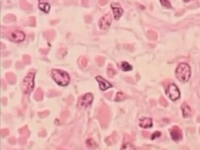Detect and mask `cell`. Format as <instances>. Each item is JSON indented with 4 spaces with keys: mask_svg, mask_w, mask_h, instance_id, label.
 I'll list each match as a JSON object with an SVG mask.
<instances>
[{
    "mask_svg": "<svg viewBox=\"0 0 200 150\" xmlns=\"http://www.w3.org/2000/svg\"><path fill=\"white\" fill-rule=\"evenodd\" d=\"M191 68L186 63H181L176 69V77L181 82L186 83L188 81L191 76Z\"/></svg>",
    "mask_w": 200,
    "mask_h": 150,
    "instance_id": "obj_1",
    "label": "cell"
},
{
    "mask_svg": "<svg viewBox=\"0 0 200 150\" xmlns=\"http://www.w3.org/2000/svg\"><path fill=\"white\" fill-rule=\"evenodd\" d=\"M125 98V96L124 94L122 93V92H119L117 93L116 94V101H122L123 100H124Z\"/></svg>",
    "mask_w": 200,
    "mask_h": 150,
    "instance_id": "obj_18",
    "label": "cell"
},
{
    "mask_svg": "<svg viewBox=\"0 0 200 150\" xmlns=\"http://www.w3.org/2000/svg\"><path fill=\"white\" fill-rule=\"evenodd\" d=\"M160 1L163 6L167 8H171V3L168 0H160Z\"/></svg>",
    "mask_w": 200,
    "mask_h": 150,
    "instance_id": "obj_17",
    "label": "cell"
},
{
    "mask_svg": "<svg viewBox=\"0 0 200 150\" xmlns=\"http://www.w3.org/2000/svg\"><path fill=\"white\" fill-rule=\"evenodd\" d=\"M86 144L89 148H96L98 146L96 142L92 138L88 139L86 141Z\"/></svg>",
    "mask_w": 200,
    "mask_h": 150,
    "instance_id": "obj_14",
    "label": "cell"
},
{
    "mask_svg": "<svg viewBox=\"0 0 200 150\" xmlns=\"http://www.w3.org/2000/svg\"><path fill=\"white\" fill-rule=\"evenodd\" d=\"M122 150H134V147L130 144L127 143L123 145V147H122Z\"/></svg>",
    "mask_w": 200,
    "mask_h": 150,
    "instance_id": "obj_19",
    "label": "cell"
},
{
    "mask_svg": "<svg viewBox=\"0 0 200 150\" xmlns=\"http://www.w3.org/2000/svg\"><path fill=\"white\" fill-rule=\"evenodd\" d=\"M24 59L25 61L27 63H28V62H29V61H30V58H29V56H25Z\"/></svg>",
    "mask_w": 200,
    "mask_h": 150,
    "instance_id": "obj_27",
    "label": "cell"
},
{
    "mask_svg": "<svg viewBox=\"0 0 200 150\" xmlns=\"http://www.w3.org/2000/svg\"><path fill=\"white\" fill-rule=\"evenodd\" d=\"M87 63H88V60L86 58L82 57L80 58V63L82 64V65H83V66H86Z\"/></svg>",
    "mask_w": 200,
    "mask_h": 150,
    "instance_id": "obj_22",
    "label": "cell"
},
{
    "mask_svg": "<svg viewBox=\"0 0 200 150\" xmlns=\"http://www.w3.org/2000/svg\"><path fill=\"white\" fill-rule=\"evenodd\" d=\"M109 0H99V3L101 5H106Z\"/></svg>",
    "mask_w": 200,
    "mask_h": 150,
    "instance_id": "obj_25",
    "label": "cell"
},
{
    "mask_svg": "<svg viewBox=\"0 0 200 150\" xmlns=\"http://www.w3.org/2000/svg\"><path fill=\"white\" fill-rule=\"evenodd\" d=\"M172 139L175 141H178L182 138V134L180 130L178 127L174 128L171 131Z\"/></svg>",
    "mask_w": 200,
    "mask_h": 150,
    "instance_id": "obj_10",
    "label": "cell"
},
{
    "mask_svg": "<svg viewBox=\"0 0 200 150\" xmlns=\"http://www.w3.org/2000/svg\"><path fill=\"white\" fill-rule=\"evenodd\" d=\"M45 35H46V38H48V39H52V38L54 37V33L52 31H47L45 33Z\"/></svg>",
    "mask_w": 200,
    "mask_h": 150,
    "instance_id": "obj_20",
    "label": "cell"
},
{
    "mask_svg": "<svg viewBox=\"0 0 200 150\" xmlns=\"http://www.w3.org/2000/svg\"><path fill=\"white\" fill-rule=\"evenodd\" d=\"M161 135V133L159 131H156V133H154L153 136L151 137V140H154L155 138H157V137H159Z\"/></svg>",
    "mask_w": 200,
    "mask_h": 150,
    "instance_id": "obj_24",
    "label": "cell"
},
{
    "mask_svg": "<svg viewBox=\"0 0 200 150\" xmlns=\"http://www.w3.org/2000/svg\"><path fill=\"white\" fill-rule=\"evenodd\" d=\"M25 38L24 33L21 31H14L11 32L9 36V39L15 42H21L24 41Z\"/></svg>",
    "mask_w": 200,
    "mask_h": 150,
    "instance_id": "obj_7",
    "label": "cell"
},
{
    "mask_svg": "<svg viewBox=\"0 0 200 150\" xmlns=\"http://www.w3.org/2000/svg\"><path fill=\"white\" fill-rule=\"evenodd\" d=\"M122 70L123 71H125V72H127V71H130L132 70V66L127 62H123L122 64Z\"/></svg>",
    "mask_w": 200,
    "mask_h": 150,
    "instance_id": "obj_16",
    "label": "cell"
},
{
    "mask_svg": "<svg viewBox=\"0 0 200 150\" xmlns=\"http://www.w3.org/2000/svg\"><path fill=\"white\" fill-rule=\"evenodd\" d=\"M181 109L183 111V116L184 117H189L191 116L192 112H191L190 107L185 103L183 104V105L181 106Z\"/></svg>",
    "mask_w": 200,
    "mask_h": 150,
    "instance_id": "obj_13",
    "label": "cell"
},
{
    "mask_svg": "<svg viewBox=\"0 0 200 150\" xmlns=\"http://www.w3.org/2000/svg\"><path fill=\"white\" fill-rule=\"evenodd\" d=\"M96 61L98 65L101 66L102 65L103 63H104V58H103L102 57H98L96 58Z\"/></svg>",
    "mask_w": 200,
    "mask_h": 150,
    "instance_id": "obj_23",
    "label": "cell"
},
{
    "mask_svg": "<svg viewBox=\"0 0 200 150\" xmlns=\"http://www.w3.org/2000/svg\"><path fill=\"white\" fill-rule=\"evenodd\" d=\"M112 15L110 12L104 15L99 22V27L101 29H107L112 23Z\"/></svg>",
    "mask_w": 200,
    "mask_h": 150,
    "instance_id": "obj_6",
    "label": "cell"
},
{
    "mask_svg": "<svg viewBox=\"0 0 200 150\" xmlns=\"http://www.w3.org/2000/svg\"><path fill=\"white\" fill-rule=\"evenodd\" d=\"M39 8L45 13H48L50 10V5L46 0H39Z\"/></svg>",
    "mask_w": 200,
    "mask_h": 150,
    "instance_id": "obj_12",
    "label": "cell"
},
{
    "mask_svg": "<svg viewBox=\"0 0 200 150\" xmlns=\"http://www.w3.org/2000/svg\"><path fill=\"white\" fill-rule=\"evenodd\" d=\"M107 73L109 75V76L112 78L115 75V71L112 68H109V69H107Z\"/></svg>",
    "mask_w": 200,
    "mask_h": 150,
    "instance_id": "obj_21",
    "label": "cell"
},
{
    "mask_svg": "<svg viewBox=\"0 0 200 150\" xmlns=\"http://www.w3.org/2000/svg\"><path fill=\"white\" fill-rule=\"evenodd\" d=\"M88 0H82V4L83 5H88Z\"/></svg>",
    "mask_w": 200,
    "mask_h": 150,
    "instance_id": "obj_28",
    "label": "cell"
},
{
    "mask_svg": "<svg viewBox=\"0 0 200 150\" xmlns=\"http://www.w3.org/2000/svg\"><path fill=\"white\" fill-rule=\"evenodd\" d=\"M111 8H112L115 19L116 20H119L123 13V8L120 7V5L119 3H116V2L112 3L111 4Z\"/></svg>",
    "mask_w": 200,
    "mask_h": 150,
    "instance_id": "obj_8",
    "label": "cell"
},
{
    "mask_svg": "<svg viewBox=\"0 0 200 150\" xmlns=\"http://www.w3.org/2000/svg\"><path fill=\"white\" fill-rule=\"evenodd\" d=\"M21 6L22 8H24L25 10H31L32 8V6L31 4L26 1V0H21L20 2Z\"/></svg>",
    "mask_w": 200,
    "mask_h": 150,
    "instance_id": "obj_15",
    "label": "cell"
},
{
    "mask_svg": "<svg viewBox=\"0 0 200 150\" xmlns=\"http://www.w3.org/2000/svg\"><path fill=\"white\" fill-rule=\"evenodd\" d=\"M96 79L98 81V82L99 83L100 89L101 90H102V91H105V90H107L108 89L113 87L112 85L110 83L107 81L106 79H105L104 78H103L102 77H101L100 76H96Z\"/></svg>",
    "mask_w": 200,
    "mask_h": 150,
    "instance_id": "obj_9",
    "label": "cell"
},
{
    "mask_svg": "<svg viewBox=\"0 0 200 150\" xmlns=\"http://www.w3.org/2000/svg\"><path fill=\"white\" fill-rule=\"evenodd\" d=\"M35 73L30 72L23 80V90L25 94H29L34 87Z\"/></svg>",
    "mask_w": 200,
    "mask_h": 150,
    "instance_id": "obj_3",
    "label": "cell"
},
{
    "mask_svg": "<svg viewBox=\"0 0 200 150\" xmlns=\"http://www.w3.org/2000/svg\"><path fill=\"white\" fill-rule=\"evenodd\" d=\"M140 126L142 128H151L153 126V122L150 118H143L140 120Z\"/></svg>",
    "mask_w": 200,
    "mask_h": 150,
    "instance_id": "obj_11",
    "label": "cell"
},
{
    "mask_svg": "<svg viewBox=\"0 0 200 150\" xmlns=\"http://www.w3.org/2000/svg\"><path fill=\"white\" fill-rule=\"evenodd\" d=\"M166 94L173 101H176L180 97V92L175 84H171L168 86Z\"/></svg>",
    "mask_w": 200,
    "mask_h": 150,
    "instance_id": "obj_4",
    "label": "cell"
},
{
    "mask_svg": "<svg viewBox=\"0 0 200 150\" xmlns=\"http://www.w3.org/2000/svg\"><path fill=\"white\" fill-rule=\"evenodd\" d=\"M29 23L31 25H34L35 24V19L34 17H31L29 18Z\"/></svg>",
    "mask_w": 200,
    "mask_h": 150,
    "instance_id": "obj_26",
    "label": "cell"
},
{
    "mask_svg": "<svg viewBox=\"0 0 200 150\" xmlns=\"http://www.w3.org/2000/svg\"><path fill=\"white\" fill-rule=\"evenodd\" d=\"M51 76L54 81L61 86H67L70 82L68 73L62 70L53 69L51 72Z\"/></svg>",
    "mask_w": 200,
    "mask_h": 150,
    "instance_id": "obj_2",
    "label": "cell"
},
{
    "mask_svg": "<svg viewBox=\"0 0 200 150\" xmlns=\"http://www.w3.org/2000/svg\"><path fill=\"white\" fill-rule=\"evenodd\" d=\"M93 96L92 93H86L84 96L80 97L78 100L79 106L80 107H86L91 104L93 102Z\"/></svg>",
    "mask_w": 200,
    "mask_h": 150,
    "instance_id": "obj_5",
    "label": "cell"
}]
</instances>
